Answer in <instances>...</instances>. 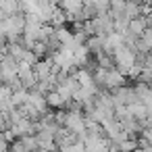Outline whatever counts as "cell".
I'll return each mask as SVG.
<instances>
[{"label":"cell","mask_w":152,"mask_h":152,"mask_svg":"<svg viewBox=\"0 0 152 152\" xmlns=\"http://www.w3.org/2000/svg\"><path fill=\"white\" fill-rule=\"evenodd\" d=\"M110 56H113V65H115V69H119V71L127 77V71L133 67V58H135V54H133L125 44H121V46H117V48L110 52Z\"/></svg>","instance_id":"1"},{"label":"cell","mask_w":152,"mask_h":152,"mask_svg":"<svg viewBox=\"0 0 152 152\" xmlns=\"http://www.w3.org/2000/svg\"><path fill=\"white\" fill-rule=\"evenodd\" d=\"M90 27H92V36H100V38L115 31L113 29V19H110L108 13H100L98 17L90 19Z\"/></svg>","instance_id":"2"},{"label":"cell","mask_w":152,"mask_h":152,"mask_svg":"<svg viewBox=\"0 0 152 152\" xmlns=\"http://www.w3.org/2000/svg\"><path fill=\"white\" fill-rule=\"evenodd\" d=\"M52 67H54L52 58H50V56H44V58H38V61L31 65V71H34L36 79L42 81V79H46V77L52 73Z\"/></svg>","instance_id":"3"},{"label":"cell","mask_w":152,"mask_h":152,"mask_svg":"<svg viewBox=\"0 0 152 152\" xmlns=\"http://www.w3.org/2000/svg\"><path fill=\"white\" fill-rule=\"evenodd\" d=\"M127 83V77L119 71V69H108L106 71V79H104V90H113V88H119V86H125Z\"/></svg>","instance_id":"4"},{"label":"cell","mask_w":152,"mask_h":152,"mask_svg":"<svg viewBox=\"0 0 152 152\" xmlns=\"http://www.w3.org/2000/svg\"><path fill=\"white\" fill-rule=\"evenodd\" d=\"M9 129L13 131V135H15V137H23V135L34 133V125H31V121H29V119H25V117H21L19 121H15Z\"/></svg>","instance_id":"5"},{"label":"cell","mask_w":152,"mask_h":152,"mask_svg":"<svg viewBox=\"0 0 152 152\" xmlns=\"http://www.w3.org/2000/svg\"><path fill=\"white\" fill-rule=\"evenodd\" d=\"M86 48L90 50V54L104 52V38H100V36H88V40H86Z\"/></svg>","instance_id":"6"},{"label":"cell","mask_w":152,"mask_h":152,"mask_svg":"<svg viewBox=\"0 0 152 152\" xmlns=\"http://www.w3.org/2000/svg\"><path fill=\"white\" fill-rule=\"evenodd\" d=\"M127 113H129L131 117H135V119H140V121H144V119H146V113H148V106H146L144 102H140V100H135V102H131V104H127Z\"/></svg>","instance_id":"7"},{"label":"cell","mask_w":152,"mask_h":152,"mask_svg":"<svg viewBox=\"0 0 152 152\" xmlns=\"http://www.w3.org/2000/svg\"><path fill=\"white\" fill-rule=\"evenodd\" d=\"M146 29V17H135V19H131L129 23H127V31L129 34H133V36H142V31Z\"/></svg>","instance_id":"8"},{"label":"cell","mask_w":152,"mask_h":152,"mask_svg":"<svg viewBox=\"0 0 152 152\" xmlns=\"http://www.w3.org/2000/svg\"><path fill=\"white\" fill-rule=\"evenodd\" d=\"M46 104H48V108L56 110V108H63V106H65V100L61 98V94H58L56 90H52V92L46 94Z\"/></svg>","instance_id":"9"},{"label":"cell","mask_w":152,"mask_h":152,"mask_svg":"<svg viewBox=\"0 0 152 152\" xmlns=\"http://www.w3.org/2000/svg\"><path fill=\"white\" fill-rule=\"evenodd\" d=\"M123 17H125L127 21L135 19V17H142L140 4H135V2H125V7H123Z\"/></svg>","instance_id":"10"},{"label":"cell","mask_w":152,"mask_h":152,"mask_svg":"<svg viewBox=\"0 0 152 152\" xmlns=\"http://www.w3.org/2000/svg\"><path fill=\"white\" fill-rule=\"evenodd\" d=\"M31 52H34L38 58H44V56H46V44H44V42H34Z\"/></svg>","instance_id":"11"},{"label":"cell","mask_w":152,"mask_h":152,"mask_svg":"<svg viewBox=\"0 0 152 152\" xmlns=\"http://www.w3.org/2000/svg\"><path fill=\"white\" fill-rule=\"evenodd\" d=\"M92 2H94V7L98 9V15H100V13H106L108 7H110V0H92Z\"/></svg>","instance_id":"12"},{"label":"cell","mask_w":152,"mask_h":152,"mask_svg":"<svg viewBox=\"0 0 152 152\" xmlns=\"http://www.w3.org/2000/svg\"><path fill=\"white\" fill-rule=\"evenodd\" d=\"M21 61H23V63H27V65L31 67V65H34V63L38 61V56H36V54H34L31 50H25V52H23V56H21Z\"/></svg>","instance_id":"13"},{"label":"cell","mask_w":152,"mask_h":152,"mask_svg":"<svg viewBox=\"0 0 152 152\" xmlns=\"http://www.w3.org/2000/svg\"><path fill=\"white\" fill-rule=\"evenodd\" d=\"M146 44H148V48H152V27H146L144 31H142V36H140Z\"/></svg>","instance_id":"14"},{"label":"cell","mask_w":152,"mask_h":152,"mask_svg":"<svg viewBox=\"0 0 152 152\" xmlns=\"http://www.w3.org/2000/svg\"><path fill=\"white\" fill-rule=\"evenodd\" d=\"M63 152H83V142L79 140V142H75V144H71L69 148H65Z\"/></svg>","instance_id":"15"},{"label":"cell","mask_w":152,"mask_h":152,"mask_svg":"<svg viewBox=\"0 0 152 152\" xmlns=\"http://www.w3.org/2000/svg\"><path fill=\"white\" fill-rule=\"evenodd\" d=\"M4 129H7V123H4V117H2V115H0V133H2Z\"/></svg>","instance_id":"16"},{"label":"cell","mask_w":152,"mask_h":152,"mask_svg":"<svg viewBox=\"0 0 152 152\" xmlns=\"http://www.w3.org/2000/svg\"><path fill=\"white\" fill-rule=\"evenodd\" d=\"M127 2V0H110V4H115V7H123Z\"/></svg>","instance_id":"17"},{"label":"cell","mask_w":152,"mask_h":152,"mask_svg":"<svg viewBox=\"0 0 152 152\" xmlns=\"http://www.w3.org/2000/svg\"><path fill=\"white\" fill-rule=\"evenodd\" d=\"M135 152H152V148H150V146H148V148H137Z\"/></svg>","instance_id":"18"},{"label":"cell","mask_w":152,"mask_h":152,"mask_svg":"<svg viewBox=\"0 0 152 152\" xmlns=\"http://www.w3.org/2000/svg\"><path fill=\"white\" fill-rule=\"evenodd\" d=\"M34 152H58V150H46V148H38V150H34Z\"/></svg>","instance_id":"19"},{"label":"cell","mask_w":152,"mask_h":152,"mask_svg":"<svg viewBox=\"0 0 152 152\" xmlns=\"http://www.w3.org/2000/svg\"><path fill=\"white\" fill-rule=\"evenodd\" d=\"M127 2H135V4H142L144 0H127Z\"/></svg>","instance_id":"20"},{"label":"cell","mask_w":152,"mask_h":152,"mask_svg":"<svg viewBox=\"0 0 152 152\" xmlns=\"http://www.w3.org/2000/svg\"><path fill=\"white\" fill-rule=\"evenodd\" d=\"M150 92H152V83H150Z\"/></svg>","instance_id":"21"}]
</instances>
